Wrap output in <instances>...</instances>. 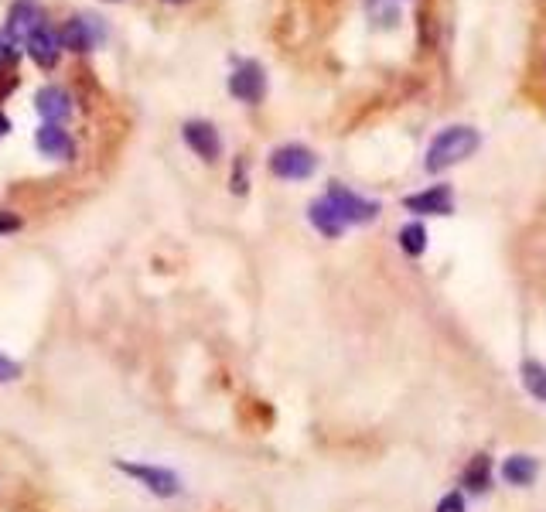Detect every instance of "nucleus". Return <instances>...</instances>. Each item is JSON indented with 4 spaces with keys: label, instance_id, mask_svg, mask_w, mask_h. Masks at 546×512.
Returning <instances> with one entry per match:
<instances>
[{
    "label": "nucleus",
    "instance_id": "f257e3e1",
    "mask_svg": "<svg viewBox=\"0 0 546 512\" xmlns=\"http://www.w3.org/2000/svg\"><path fill=\"white\" fill-rule=\"evenodd\" d=\"M478 147H482V134H478L475 127H465V123H458V127H444L441 134L430 140V147L424 154V168L430 171V175H441V171L454 168V164L468 161Z\"/></svg>",
    "mask_w": 546,
    "mask_h": 512
},
{
    "label": "nucleus",
    "instance_id": "f03ea898",
    "mask_svg": "<svg viewBox=\"0 0 546 512\" xmlns=\"http://www.w3.org/2000/svg\"><path fill=\"white\" fill-rule=\"evenodd\" d=\"M314 168H318V158H314V151H308V147H301V144H284L270 154V171L284 181L311 178Z\"/></svg>",
    "mask_w": 546,
    "mask_h": 512
},
{
    "label": "nucleus",
    "instance_id": "7ed1b4c3",
    "mask_svg": "<svg viewBox=\"0 0 546 512\" xmlns=\"http://www.w3.org/2000/svg\"><path fill=\"white\" fill-rule=\"evenodd\" d=\"M328 202L335 205V212L345 219V226H366V222H372L379 216V202H369V198L355 195L352 188L338 185V181H332L328 185Z\"/></svg>",
    "mask_w": 546,
    "mask_h": 512
},
{
    "label": "nucleus",
    "instance_id": "20e7f679",
    "mask_svg": "<svg viewBox=\"0 0 546 512\" xmlns=\"http://www.w3.org/2000/svg\"><path fill=\"white\" fill-rule=\"evenodd\" d=\"M117 468L123 475H130L134 482L144 485L147 492L161 495V499H171V495L181 492V478L168 468H157V465H137V461H117Z\"/></svg>",
    "mask_w": 546,
    "mask_h": 512
},
{
    "label": "nucleus",
    "instance_id": "39448f33",
    "mask_svg": "<svg viewBox=\"0 0 546 512\" xmlns=\"http://www.w3.org/2000/svg\"><path fill=\"white\" fill-rule=\"evenodd\" d=\"M403 205H407L410 212H417V216H451L454 212V192L451 185H430L424 192H413L403 198Z\"/></svg>",
    "mask_w": 546,
    "mask_h": 512
},
{
    "label": "nucleus",
    "instance_id": "423d86ee",
    "mask_svg": "<svg viewBox=\"0 0 546 512\" xmlns=\"http://www.w3.org/2000/svg\"><path fill=\"white\" fill-rule=\"evenodd\" d=\"M229 93L236 99H243V103H260L263 93H267V76H263V69L256 62H243L239 69L229 76Z\"/></svg>",
    "mask_w": 546,
    "mask_h": 512
},
{
    "label": "nucleus",
    "instance_id": "0eeeda50",
    "mask_svg": "<svg viewBox=\"0 0 546 512\" xmlns=\"http://www.w3.org/2000/svg\"><path fill=\"white\" fill-rule=\"evenodd\" d=\"M185 144L192 147V151L198 154L202 161H219V154H222V140H219V130L212 127L209 120H188L185 123Z\"/></svg>",
    "mask_w": 546,
    "mask_h": 512
},
{
    "label": "nucleus",
    "instance_id": "6e6552de",
    "mask_svg": "<svg viewBox=\"0 0 546 512\" xmlns=\"http://www.w3.org/2000/svg\"><path fill=\"white\" fill-rule=\"evenodd\" d=\"M41 28H45V14H41L38 4L18 0V4L11 7V18H7V35H11V41H31Z\"/></svg>",
    "mask_w": 546,
    "mask_h": 512
},
{
    "label": "nucleus",
    "instance_id": "1a4fd4ad",
    "mask_svg": "<svg viewBox=\"0 0 546 512\" xmlns=\"http://www.w3.org/2000/svg\"><path fill=\"white\" fill-rule=\"evenodd\" d=\"M99 38H103L99 18H72V21H65L59 31L62 48H69V52H89Z\"/></svg>",
    "mask_w": 546,
    "mask_h": 512
},
{
    "label": "nucleus",
    "instance_id": "9d476101",
    "mask_svg": "<svg viewBox=\"0 0 546 512\" xmlns=\"http://www.w3.org/2000/svg\"><path fill=\"white\" fill-rule=\"evenodd\" d=\"M35 144L45 158H55V161H69L72 154H76V144H72V137L65 134L59 123H45V127H38Z\"/></svg>",
    "mask_w": 546,
    "mask_h": 512
},
{
    "label": "nucleus",
    "instance_id": "9b49d317",
    "mask_svg": "<svg viewBox=\"0 0 546 512\" xmlns=\"http://www.w3.org/2000/svg\"><path fill=\"white\" fill-rule=\"evenodd\" d=\"M35 106H38V113L48 123H62V120H69V113H72V99L59 86H45V89H41L38 99H35Z\"/></svg>",
    "mask_w": 546,
    "mask_h": 512
},
{
    "label": "nucleus",
    "instance_id": "f8f14e48",
    "mask_svg": "<svg viewBox=\"0 0 546 512\" xmlns=\"http://www.w3.org/2000/svg\"><path fill=\"white\" fill-rule=\"evenodd\" d=\"M308 219H311V226L318 229L321 236H328V239H338V236L345 233V219L338 216L335 205L328 202V198H318V202H311Z\"/></svg>",
    "mask_w": 546,
    "mask_h": 512
},
{
    "label": "nucleus",
    "instance_id": "ddd939ff",
    "mask_svg": "<svg viewBox=\"0 0 546 512\" xmlns=\"http://www.w3.org/2000/svg\"><path fill=\"white\" fill-rule=\"evenodd\" d=\"M59 52H62V41L55 31H48V28H41L38 35L28 41V55L35 59V65H41V69H55Z\"/></svg>",
    "mask_w": 546,
    "mask_h": 512
},
{
    "label": "nucleus",
    "instance_id": "4468645a",
    "mask_svg": "<svg viewBox=\"0 0 546 512\" xmlns=\"http://www.w3.org/2000/svg\"><path fill=\"white\" fill-rule=\"evenodd\" d=\"M536 475H540V465H536V458H529V454H509L506 465H502V478H506L509 485H516V489L533 485Z\"/></svg>",
    "mask_w": 546,
    "mask_h": 512
},
{
    "label": "nucleus",
    "instance_id": "2eb2a0df",
    "mask_svg": "<svg viewBox=\"0 0 546 512\" xmlns=\"http://www.w3.org/2000/svg\"><path fill=\"white\" fill-rule=\"evenodd\" d=\"M461 485L468 492H488L492 489V458L488 454H475L461 472Z\"/></svg>",
    "mask_w": 546,
    "mask_h": 512
},
{
    "label": "nucleus",
    "instance_id": "dca6fc26",
    "mask_svg": "<svg viewBox=\"0 0 546 512\" xmlns=\"http://www.w3.org/2000/svg\"><path fill=\"white\" fill-rule=\"evenodd\" d=\"M519 376H523V386L529 396H536L540 403H546V366L536 359H526L523 366H519Z\"/></svg>",
    "mask_w": 546,
    "mask_h": 512
},
{
    "label": "nucleus",
    "instance_id": "f3484780",
    "mask_svg": "<svg viewBox=\"0 0 546 512\" xmlns=\"http://www.w3.org/2000/svg\"><path fill=\"white\" fill-rule=\"evenodd\" d=\"M396 239H400V250L407 253V256H413V260L427 253V229L420 226V222H410V226H403Z\"/></svg>",
    "mask_w": 546,
    "mask_h": 512
},
{
    "label": "nucleus",
    "instance_id": "a211bd4d",
    "mask_svg": "<svg viewBox=\"0 0 546 512\" xmlns=\"http://www.w3.org/2000/svg\"><path fill=\"white\" fill-rule=\"evenodd\" d=\"M434 512H468L465 495H461V492H448L441 502H437V509H434Z\"/></svg>",
    "mask_w": 546,
    "mask_h": 512
},
{
    "label": "nucleus",
    "instance_id": "6ab92c4d",
    "mask_svg": "<svg viewBox=\"0 0 546 512\" xmlns=\"http://www.w3.org/2000/svg\"><path fill=\"white\" fill-rule=\"evenodd\" d=\"M21 376V366L14 359H7V355H0V383H14V379Z\"/></svg>",
    "mask_w": 546,
    "mask_h": 512
},
{
    "label": "nucleus",
    "instance_id": "aec40b11",
    "mask_svg": "<svg viewBox=\"0 0 546 512\" xmlns=\"http://www.w3.org/2000/svg\"><path fill=\"white\" fill-rule=\"evenodd\" d=\"M233 192H236V195H243V192H246V161H243V158L236 161V171H233Z\"/></svg>",
    "mask_w": 546,
    "mask_h": 512
},
{
    "label": "nucleus",
    "instance_id": "412c9836",
    "mask_svg": "<svg viewBox=\"0 0 546 512\" xmlns=\"http://www.w3.org/2000/svg\"><path fill=\"white\" fill-rule=\"evenodd\" d=\"M18 229H21L18 216H11V212H0V236H4V233H18Z\"/></svg>",
    "mask_w": 546,
    "mask_h": 512
},
{
    "label": "nucleus",
    "instance_id": "4be33fe9",
    "mask_svg": "<svg viewBox=\"0 0 546 512\" xmlns=\"http://www.w3.org/2000/svg\"><path fill=\"white\" fill-rule=\"evenodd\" d=\"M7 130H11V120H7V117H4V113H0V137H4V134H7Z\"/></svg>",
    "mask_w": 546,
    "mask_h": 512
},
{
    "label": "nucleus",
    "instance_id": "5701e85b",
    "mask_svg": "<svg viewBox=\"0 0 546 512\" xmlns=\"http://www.w3.org/2000/svg\"><path fill=\"white\" fill-rule=\"evenodd\" d=\"M175 4H181V0H175Z\"/></svg>",
    "mask_w": 546,
    "mask_h": 512
}]
</instances>
